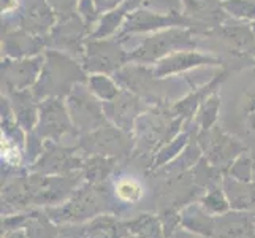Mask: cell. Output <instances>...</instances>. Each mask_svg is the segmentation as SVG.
Instances as JSON below:
<instances>
[{
	"instance_id": "6da1fadb",
	"label": "cell",
	"mask_w": 255,
	"mask_h": 238,
	"mask_svg": "<svg viewBox=\"0 0 255 238\" xmlns=\"http://www.w3.org/2000/svg\"><path fill=\"white\" fill-rule=\"evenodd\" d=\"M240 73L235 81L238 89H221V124L255 154V64Z\"/></svg>"
},
{
	"instance_id": "7a4b0ae2",
	"label": "cell",
	"mask_w": 255,
	"mask_h": 238,
	"mask_svg": "<svg viewBox=\"0 0 255 238\" xmlns=\"http://www.w3.org/2000/svg\"><path fill=\"white\" fill-rule=\"evenodd\" d=\"M52 223L62 224H86L100 215L122 216L121 207L113 197L110 181L105 184H91L84 181L65 204L59 207L43 208Z\"/></svg>"
},
{
	"instance_id": "3957f363",
	"label": "cell",
	"mask_w": 255,
	"mask_h": 238,
	"mask_svg": "<svg viewBox=\"0 0 255 238\" xmlns=\"http://www.w3.org/2000/svg\"><path fill=\"white\" fill-rule=\"evenodd\" d=\"M87 81V73L78 59L62 51L48 48L45 51V65L32 92L38 102L49 97L67 99L73 87Z\"/></svg>"
},
{
	"instance_id": "277c9868",
	"label": "cell",
	"mask_w": 255,
	"mask_h": 238,
	"mask_svg": "<svg viewBox=\"0 0 255 238\" xmlns=\"http://www.w3.org/2000/svg\"><path fill=\"white\" fill-rule=\"evenodd\" d=\"M186 124L187 122L182 118L173 116L170 105H152L138 118L135 124V151L131 156L154 161L157 151L178 135Z\"/></svg>"
},
{
	"instance_id": "5b68a950",
	"label": "cell",
	"mask_w": 255,
	"mask_h": 238,
	"mask_svg": "<svg viewBox=\"0 0 255 238\" xmlns=\"http://www.w3.org/2000/svg\"><path fill=\"white\" fill-rule=\"evenodd\" d=\"M200 37L195 30L186 27H171L147 33L135 48L128 49V62L154 65L168 54L186 49H198Z\"/></svg>"
},
{
	"instance_id": "8992f818",
	"label": "cell",
	"mask_w": 255,
	"mask_h": 238,
	"mask_svg": "<svg viewBox=\"0 0 255 238\" xmlns=\"http://www.w3.org/2000/svg\"><path fill=\"white\" fill-rule=\"evenodd\" d=\"M32 134L45 143L52 142L68 146H78L81 137L70 118L65 99L60 97H49L40 102V116Z\"/></svg>"
},
{
	"instance_id": "52a82bcc",
	"label": "cell",
	"mask_w": 255,
	"mask_h": 238,
	"mask_svg": "<svg viewBox=\"0 0 255 238\" xmlns=\"http://www.w3.org/2000/svg\"><path fill=\"white\" fill-rule=\"evenodd\" d=\"M27 181L30 207L33 210L65 204L86 180L83 172L76 170L65 175H41L29 172Z\"/></svg>"
},
{
	"instance_id": "ba28073f",
	"label": "cell",
	"mask_w": 255,
	"mask_h": 238,
	"mask_svg": "<svg viewBox=\"0 0 255 238\" xmlns=\"http://www.w3.org/2000/svg\"><path fill=\"white\" fill-rule=\"evenodd\" d=\"M171 27H186V29L195 30L197 33L205 32L203 25L198 24L197 21H193L192 17L186 16L182 13V10H178V8H171V10L166 13H159L141 5L135 8V10L127 16L121 32L118 33V38H126L136 33L147 35V33H154L159 30L171 29Z\"/></svg>"
},
{
	"instance_id": "9c48e42d",
	"label": "cell",
	"mask_w": 255,
	"mask_h": 238,
	"mask_svg": "<svg viewBox=\"0 0 255 238\" xmlns=\"http://www.w3.org/2000/svg\"><path fill=\"white\" fill-rule=\"evenodd\" d=\"M78 146L83 149L86 156L97 154L124 162L130 159L135 151V138L133 134H128L111 122H107L91 134L81 135Z\"/></svg>"
},
{
	"instance_id": "30bf717a",
	"label": "cell",
	"mask_w": 255,
	"mask_h": 238,
	"mask_svg": "<svg viewBox=\"0 0 255 238\" xmlns=\"http://www.w3.org/2000/svg\"><path fill=\"white\" fill-rule=\"evenodd\" d=\"M195 140L201 148L203 157H206L216 169L224 173L228 172L232 164L244 151H248V146L238 137L225 130L221 122L208 130L198 132Z\"/></svg>"
},
{
	"instance_id": "8fae6325",
	"label": "cell",
	"mask_w": 255,
	"mask_h": 238,
	"mask_svg": "<svg viewBox=\"0 0 255 238\" xmlns=\"http://www.w3.org/2000/svg\"><path fill=\"white\" fill-rule=\"evenodd\" d=\"M127 64L128 51L124 48V41L121 38H87L81 59V65L87 75H114Z\"/></svg>"
},
{
	"instance_id": "7c38bea8",
	"label": "cell",
	"mask_w": 255,
	"mask_h": 238,
	"mask_svg": "<svg viewBox=\"0 0 255 238\" xmlns=\"http://www.w3.org/2000/svg\"><path fill=\"white\" fill-rule=\"evenodd\" d=\"M65 102L70 118L80 135L91 134L110 122L103 110V102L89 91L86 83L76 84L73 91L67 95Z\"/></svg>"
},
{
	"instance_id": "4fadbf2b",
	"label": "cell",
	"mask_w": 255,
	"mask_h": 238,
	"mask_svg": "<svg viewBox=\"0 0 255 238\" xmlns=\"http://www.w3.org/2000/svg\"><path fill=\"white\" fill-rule=\"evenodd\" d=\"M2 27H19L37 37H48L59 16L48 0H22L10 16H2Z\"/></svg>"
},
{
	"instance_id": "5bb4252c",
	"label": "cell",
	"mask_w": 255,
	"mask_h": 238,
	"mask_svg": "<svg viewBox=\"0 0 255 238\" xmlns=\"http://www.w3.org/2000/svg\"><path fill=\"white\" fill-rule=\"evenodd\" d=\"M91 30L76 11L59 17L56 25L46 37V46L51 49L62 51L65 54L78 59L81 62L86 41Z\"/></svg>"
},
{
	"instance_id": "9a60e30c",
	"label": "cell",
	"mask_w": 255,
	"mask_h": 238,
	"mask_svg": "<svg viewBox=\"0 0 255 238\" xmlns=\"http://www.w3.org/2000/svg\"><path fill=\"white\" fill-rule=\"evenodd\" d=\"M86 154L80 146H68L60 143L46 142L38 161L27 167L30 173L41 175H65L81 170Z\"/></svg>"
},
{
	"instance_id": "2e32d148",
	"label": "cell",
	"mask_w": 255,
	"mask_h": 238,
	"mask_svg": "<svg viewBox=\"0 0 255 238\" xmlns=\"http://www.w3.org/2000/svg\"><path fill=\"white\" fill-rule=\"evenodd\" d=\"M45 65V52L32 57H2V94L32 89Z\"/></svg>"
},
{
	"instance_id": "e0dca14e",
	"label": "cell",
	"mask_w": 255,
	"mask_h": 238,
	"mask_svg": "<svg viewBox=\"0 0 255 238\" xmlns=\"http://www.w3.org/2000/svg\"><path fill=\"white\" fill-rule=\"evenodd\" d=\"M154 72L157 76H179L186 75L192 70H198L201 67H224V59L213 52H203L198 49H186L168 54L166 57L155 62Z\"/></svg>"
},
{
	"instance_id": "ac0fdd59",
	"label": "cell",
	"mask_w": 255,
	"mask_h": 238,
	"mask_svg": "<svg viewBox=\"0 0 255 238\" xmlns=\"http://www.w3.org/2000/svg\"><path fill=\"white\" fill-rule=\"evenodd\" d=\"M149 108H151V105L127 89H122L114 100L103 102V110L108 121L116 127L128 132V134H133L138 118Z\"/></svg>"
},
{
	"instance_id": "d6986e66",
	"label": "cell",
	"mask_w": 255,
	"mask_h": 238,
	"mask_svg": "<svg viewBox=\"0 0 255 238\" xmlns=\"http://www.w3.org/2000/svg\"><path fill=\"white\" fill-rule=\"evenodd\" d=\"M46 49L45 37H37L19 27H2V57H32L43 54Z\"/></svg>"
},
{
	"instance_id": "ffe728a7",
	"label": "cell",
	"mask_w": 255,
	"mask_h": 238,
	"mask_svg": "<svg viewBox=\"0 0 255 238\" xmlns=\"http://www.w3.org/2000/svg\"><path fill=\"white\" fill-rule=\"evenodd\" d=\"M181 5L182 13L203 25L205 30L230 19L222 8V0H181Z\"/></svg>"
},
{
	"instance_id": "44dd1931",
	"label": "cell",
	"mask_w": 255,
	"mask_h": 238,
	"mask_svg": "<svg viewBox=\"0 0 255 238\" xmlns=\"http://www.w3.org/2000/svg\"><path fill=\"white\" fill-rule=\"evenodd\" d=\"M255 223L251 213L233 211L216 216V227L213 238H254Z\"/></svg>"
},
{
	"instance_id": "7402d4cb",
	"label": "cell",
	"mask_w": 255,
	"mask_h": 238,
	"mask_svg": "<svg viewBox=\"0 0 255 238\" xmlns=\"http://www.w3.org/2000/svg\"><path fill=\"white\" fill-rule=\"evenodd\" d=\"M8 97L14 113V119L27 134L37 127L40 116V102L35 99L32 89L14 91L10 94H3Z\"/></svg>"
},
{
	"instance_id": "603a6c76",
	"label": "cell",
	"mask_w": 255,
	"mask_h": 238,
	"mask_svg": "<svg viewBox=\"0 0 255 238\" xmlns=\"http://www.w3.org/2000/svg\"><path fill=\"white\" fill-rule=\"evenodd\" d=\"M144 0H126L124 3L114 8L113 11H108L100 16L99 22H97L95 29L89 35L91 38H111L118 37L122 25H124L127 16L135 10V8L141 6Z\"/></svg>"
},
{
	"instance_id": "cb8c5ba5",
	"label": "cell",
	"mask_w": 255,
	"mask_h": 238,
	"mask_svg": "<svg viewBox=\"0 0 255 238\" xmlns=\"http://www.w3.org/2000/svg\"><path fill=\"white\" fill-rule=\"evenodd\" d=\"M222 188L233 211L251 213L255 210V181H238L225 175Z\"/></svg>"
},
{
	"instance_id": "d4e9b609",
	"label": "cell",
	"mask_w": 255,
	"mask_h": 238,
	"mask_svg": "<svg viewBox=\"0 0 255 238\" xmlns=\"http://www.w3.org/2000/svg\"><path fill=\"white\" fill-rule=\"evenodd\" d=\"M181 227L186 231L206 238H213L216 216L209 215L197 200L181 210Z\"/></svg>"
},
{
	"instance_id": "484cf974",
	"label": "cell",
	"mask_w": 255,
	"mask_h": 238,
	"mask_svg": "<svg viewBox=\"0 0 255 238\" xmlns=\"http://www.w3.org/2000/svg\"><path fill=\"white\" fill-rule=\"evenodd\" d=\"M87 238H127L130 237L126 221L116 215H100L86 223Z\"/></svg>"
},
{
	"instance_id": "4316f807",
	"label": "cell",
	"mask_w": 255,
	"mask_h": 238,
	"mask_svg": "<svg viewBox=\"0 0 255 238\" xmlns=\"http://www.w3.org/2000/svg\"><path fill=\"white\" fill-rule=\"evenodd\" d=\"M221 110H222V97H221V91H217L214 94H211L208 99L201 103V107L198 108L193 119L186 124L190 129L192 135L197 137L198 132L208 130L211 127H214L216 124H219V122H221Z\"/></svg>"
},
{
	"instance_id": "83f0119b",
	"label": "cell",
	"mask_w": 255,
	"mask_h": 238,
	"mask_svg": "<svg viewBox=\"0 0 255 238\" xmlns=\"http://www.w3.org/2000/svg\"><path fill=\"white\" fill-rule=\"evenodd\" d=\"M121 161L113 157L105 156H86L84 164L81 167V172L84 175V180L91 184H105L108 183L114 173L118 172Z\"/></svg>"
},
{
	"instance_id": "f1b7e54d",
	"label": "cell",
	"mask_w": 255,
	"mask_h": 238,
	"mask_svg": "<svg viewBox=\"0 0 255 238\" xmlns=\"http://www.w3.org/2000/svg\"><path fill=\"white\" fill-rule=\"evenodd\" d=\"M124 221L131 238H166L160 218L152 211H139Z\"/></svg>"
},
{
	"instance_id": "f546056e",
	"label": "cell",
	"mask_w": 255,
	"mask_h": 238,
	"mask_svg": "<svg viewBox=\"0 0 255 238\" xmlns=\"http://www.w3.org/2000/svg\"><path fill=\"white\" fill-rule=\"evenodd\" d=\"M193 140V135L192 132L187 126H184V129L179 132L178 135H176L173 140H170L168 143L163 145L159 151H157V154L154 156V161H152V170H157L160 169V167L170 164L171 161H174L176 157H178L184 149L187 148V145Z\"/></svg>"
},
{
	"instance_id": "4dcf8cb0",
	"label": "cell",
	"mask_w": 255,
	"mask_h": 238,
	"mask_svg": "<svg viewBox=\"0 0 255 238\" xmlns=\"http://www.w3.org/2000/svg\"><path fill=\"white\" fill-rule=\"evenodd\" d=\"M190 175H192L193 181H195V184L203 192L213 189V188H217V186H222L224 176H225V173L216 169L206 157H201L200 161L193 165V169L190 170Z\"/></svg>"
},
{
	"instance_id": "1f68e13d",
	"label": "cell",
	"mask_w": 255,
	"mask_h": 238,
	"mask_svg": "<svg viewBox=\"0 0 255 238\" xmlns=\"http://www.w3.org/2000/svg\"><path fill=\"white\" fill-rule=\"evenodd\" d=\"M24 229L29 238H56L59 232V226L51 221L43 208L29 211V219Z\"/></svg>"
},
{
	"instance_id": "d6a6232c",
	"label": "cell",
	"mask_w": 255,
	"mask_h": 238,
	"mask_svg": "<svg viewBox=\"0 0 255 238\" xmlns=\"http://www.w3.org/2000/svg\"><path fill=\"white\" fill-rule=\"evenodd\" d=\"M89 91L100 99L102 102H110L114 100L116 97L121 94L122 87L119 83L114 79L113 75H105V73H92L87 75V81H86Z\"/></svg>"
},
{
	"instance_id": "836d02e7",
	"label": "cell",
	"mask_w": 255,
	"mask_h": 238,
	"mask_svg": "<svg viewBox=\"0 0 255 238\" xmlns=\"http://www.w3.org/2000/svg\"><path fill=\"white\" fill-rule=\"evenodd\" d=\"M198 202L201 204V207L213 216H222L232 210L230 202H228L222 186H217V188L206 191L203 196L198 199Z\"/></svg>"
},
{
	"instance_id": "e575fe53",
	"label": "cell",
	"mask_w": 255,
	"mask_h": 238,
	"mask_svg": "<svg viewBox=\"0 0 255 238\" xmlns=\"http://www.w3.org/2000/svg\"><path fill=\"white\" fill-rule=\"evenodd\" d=\"M222 8L233 19L244 22L255 21V0H222Z\"/></svg>"
},
{
	"instance_id": "d590c367",
	"label": "cell",
	"mask_w": 255,
	"mask_h": 238,
	"mask_svg": "<svg viewBox=\"0 0 255 238\" xmlns=\"http://www.w3.org/2000/svg\"><path fill=\"white\" fill-rule=\"evenodd\" d=\"M254 170H255V156L252 151H244L236 161L232 164L225 175H230L232 178L238 181H254Z\"/></svg>"
},
{
	"instance_id": "8d00e7d4",
	"label": "cell",
	"mask_w": 255,
	"mask_h": 238,
	"mask_svg": "<svg viewBox=\"0 0 255 238\" xmlns=\"http://www.w3.org/2000/svg\"><path fill=\"white\" fill-rule=\"evenodd\" d=\"M76 13L81 16V19L84 21V24L89 27V30L92 33V30L95 29V25L102 16L99 13V10H97V5L94 0H78Z\"/></svg>"
},
{
	"instance_id": "74e56055",
	"label": "cell",
	"mask_w": 255,
	"mask_h": 238,
	"mask_svg": "<svg viewBox=\"0 0 255 238\" xmlns=\"http://www.w3.org/2000/svg\"><path fill=\"white\" fill-rule=\"evenodd\" d=\"M157 216L160 218V223L163 226V231L166 238H170L176 231L181 229V211L179 210H173V208H166L160 210Z\"/></svg>"
},
{
	"instance_id": "f35d334b",
	"label": "cell",
	"mask_w": 255,
	"mask_h": 238,
	"mask_svg": "<svg viewBox=\"0 0 255 238\" xmlns=\"http://www.w3.org/2000/svg\"><path fill=\"white\" fill-rule=\"evenodd\" d=\"M27 219H29V211H24V213L8 215V216H2V234L24 229L25 224H27Z\"/></svg>"
},
{
	"instance_id": "ab89813d",
	"label": "cell",
	"mask_w": 255,
	"mask_h": 238,
	"mask_svg": "<svg viewBox=\"0 0 255 238\" xmlns=\"http://www.w3.org/2000/svg\"><path fill=\"white\" fill-rule=\"evenodd\" d=\"M56 238H87L86 224H62L59 226Z\"/></svg>"
},
{
	"instance_id": "60d3db41",
	"label": "cell",
	"mask_w": 255,
	"mask_h": 238,
	"mask_svg": "<svg viewBox=\"0 0 255 238\" xmlns=\"http://www.w3.org/2000/svg\"><path fill=\"white\" fill-rule=\"evenodd\" d=\"M97 5V10H99L100 14H105L108 11H113L114 8H118L119 5H122L126 0H94Z\"/></svg>"
},
{
	"instance_id": "b9f144b4",
	"label": "cell",
	"mask_w": 255,
	"mask_h": 238,
	"mask_svg": "<svg viewBox=\"0 0 255 238\" xmlns=\"http://www.w3.org/2000/svg\"><path fill=\"white\" fill-rule=\"evenodd\" d=\"M19 5H21L19 0H2V16L13 14L19 8Z\"/></svg>"
},
{
	"instance_id": "7bdbcfd3",
	"label": "cell",
	"mask_w": 255,
	"mask_h": 238,
	"mask_svg": "<svg viewBox=\"0 0 255 238\" xmlns=\"http://www.w3.org/2000/svg\"><path fill=\"white\" fill-rule=\"evenodd\" d=\"M170 238H206V237H201V235H197V234H192L189 231H186V229H179V231H176Z\"/></svg>"
},
{
	"instance_id": "ee69618b",
	"label": "cell",
	"mask_w": 255,
	"mask_h": 238,
	"mask_svg": "<svg viewBox=\"0 0 255 238\" xmlns=\"http://www.w3.org/2000/svg\"><path fill=\"white\" fill-rule=\"evenodd\" d=\"M2 238H29V235H27V232H25V229H19V231L2 234Z\"/></svg>"
},
{
	"instance_id": "f6af8a7d",
	"label": "cell",
	"mask_w": 255,
	"mask_h": 238,
	"mask_svg": "<svg viewBox=\"0 0 255 238\" xmlns=\"http://www.w3.org/2000/svg\"><path fill=\"white\" fill-rule=\"evenodd\" d=\"M251 216H252V219H254V223H255V210H254V211H251Z\"/></svg>"
},
{
	"instance_id": "bcb514c9",
	"label": "cell",
	"mask_w": 255,
	"mask_h": 238,
	"mask_svg": "<svg viewBox=\"0 0 255 238\" xmlns=\"http://www.w3.org/2000/svg\"><path fill=\"white\" fill-rule=\"evenodd\" d=\"M251 25H252V29H254V33H255V21H254V22H251Z\"/></svg>"
},
{
	"instance_id": "7dc6e473",
	"label": "cell",
	"mask_w": 255,
	"mask_h": 238,
	"mask_svg": "<svg viewBox=\"0 0 255 238\" xmlns=\"http://www.w3.org/2000/svg\"><path fill=\"white\" fill-rule=\"evenodd\" d=\"M255 156V154H254ZM254 181H255V170H254Z\"/></svg>"
},
{
	"instance_id": "c3c4849f",
	"label": "cell",
	"mask_w": 255,
	"mask_h": 238,
	"mask_svg": "<svg viewBox=\"0 0 255 238\" xmlns=\"http://www.w3.org/2000/svg\"><path fill=\"white\" fill-rule=\"evenodd\" d=\"M254 238H255V234H254Z\"/></svg>"
},
{
	"instance_id": "681fc988",
	"label": "cell",
	"mask_w": 255,
	"mask_h": 238,
	"mask_svg": "<svg viewBox=\"0 0 255 238\" xmlns=\"http://www.w3.org/2000/svg\"><path fill=\"white\" fill-rule=\"evenodd\" d=\"M127 238H131V237H127Z\"/></svg>"
}]
</instances>
